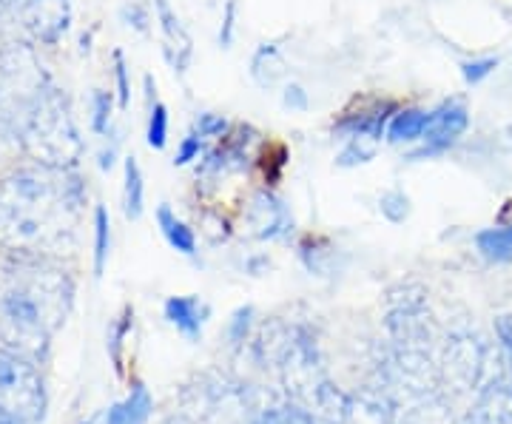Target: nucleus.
<instances>
[{
    "label": "nucleus",
    "mask_w": 512,
    "mask_h": 424,
    "mask_svg": "<svg viewBox=\"0 0 512 424\" xmlns=\"http://www.w3.org/2000/svg\"><path fill=\"white\" fill-rule=\"evenodd\" d=\"M373 160V148L365 146V140H350L345 151L336 157V163L342 168H353V166H365Z\"/></svg>",
    "instance_id": "393cba45"
},
{
    "label": "nucleus",
    "mask_w": 512,
    "mask_h": 424,
    "mask_svg": "<svg viewBox=\"0 0 512 424\" xmlns=\"http://www.w3.org/2000/svg\"><path fill=\"white\" fill-rule=\"evenodd\" d=\"M23 20V26L43 43H55L69 29V0H18L12 6Z\"/></svg>",
    "instance_id": "0eeeda50"
},
{
    "label": "nucleus",
    "mask_w": 512,
    "mask_h": 424,
    "mask_svg": "<svg viewBox=\"0 0 512 424\" xmlns=\"http://www.w3.org/2000/svg\"><path fill=\"white\" fill-rule=\"evenodd\" d=\"M495 69H498V57H476V60L461 63V77H464L467 86H478V83L487 80Z\"/></svg>",
    "instance_id": "5701e85b"
},
{
    "label": "nucleus",
    "mask_w": 512,
    "mask_h": 424,
    "mask_svg": "<svg viewBox=\"0 0 512 424\" xmlns=\"http://www.w3.org/2000/svg\"><path fill=\"white\" fill-rule=\"evenodd\" d=\"M251 316H254V308H239L234 314V322H231V339L234 342H242L245 333H248V325H251Z\"/></svg>",
    "instance_id": "2f4dec72"
},
{
    "label": "nucleus",
    "mask_w": 512,
    "mask_h": 424,
    "mask_svg": "<svg viewBox=\"0 0 512 424\" xmlns=\"http://www.w3.org/2000/svg\"><path fill=\"white\" fill-rule=\"evenodd\" d=\"M157 225H160V231H163L165 242H168L174 251H180L185 257H191V254L197 251V237H194V231H191L168 205H160V208H157Z\"/></svg>",
    "instance_id": "2eb2a0df"
},
{
    "label": "nucleus",
    "mask_w": 512,
    "mask_h": 424,
    "mask_svg": "<svg viewBox=\"0 0 512 424\" xmlns=\"http://www.w3.org/2000/svg\"><path fill=\"white\" fill-rule=\"evenodd\" d=\"M123 20H126L128 26H134L137 32H143V35L148 32V12L143 6H137V3H131V6L123 9Z\"/></svg>",
    "instance_id": "7c9ffc66"
},
{
    "label": "nucleus",
    "mask_w": 512,
    "mask_h": 424,
    "mask_svg": "<svg viewBox=\"0 0 512 424\" xmlns=\"http://www.w3.org/2000/svg\"><path fill=\"white\" fill-rule=\"evenodd\" d=\"M225 131H228V120L222 114H211V111L200 114L194 123V134H200V137H222Z\"/></svg>",
    "instance_id": "bb28decb"
},
{
    "label": "nucleus",
    "mask_w": 512,
    "mask_h": 424,
    "mask_svg": "<svg viewBox=\"0 0 512 424\" xmlns=\"http://www.w3.org/2000/svg\"><path fill=\"white\" fill-rule=\"evenodd\" d=\"M74 285L46 257L18 254L0 271V339L9 351L35 359L49 348L72 311Z\"/></svg>",
    "instance_id": "f03ea898"
},
{
    "label": "nucleus",
    "mask_w": 512,
    "mask_h": 424,
    "mask_svg": "<svg viewBox=\"0 0 512 424\" xmlns=\"http://www.w3.org/2000/svg\"><path fill=\"white\" fill-rule=\"evenodd\" d=\"M242 220H245V228H248V234L254 240H274L288 225V211L274 194L259 191V194H254V200L248 203V211H245Z\"/></svg>",
    "instance_id": "1a4fd4ad"
},
{
    "label": "nucleus",
    "mask_w": 512,
    "mask_h": 424,
    "mask_svg": "<svg viewBox=\"0 0 512 424\" xmlns=\"http://www.w3.org/2000/svg\"><path fill=\"white\" fill-rule=\"evenodd\" d=\"M86 205V185L72 168L40 163L0 180V245L49 257L69 251Z\"/></svg>",
    "instance_id": "f257e3e1"
},
{
    "label": "nucleus",
    "mask_w": 512,
    "mask_h": 424,
    "mask_svg": "<svg viewBox=\"0 0 512 424\" xmlns=\"http://www.w3.org/2000/svg\"><path fill=\"white\" fill-rule=\"evenodd\" d=\"M490 345H484L473 333H453L447 339V348L441 353L439 382L441 388H447L456 396L484 390L493 385L495 379L490 376Z\"/></svg>",
    "instance_id": "20e7f679"
},
{
    "label": "nucleus",
    "mask_w": 512,
    "mask_h": 424,
    "mask_svg": "<svg viewBox=\"0 0 512 424\" xmlns=\"http://www.w3.org/2000/svg\"><path fill=\"white\" fill-rule=\"evenodd\" d=\"M114 83H117V103L120 109L131 106V83H128V66L123 52H114Z\"/></svg>",
    "instance_id": "a878e982"
},
{
    "label": "nucleus",
    "mask_w": 512,
    "mask_h": 424,
    "mask_svg": "<svg viewBox=\"0 0 512 424\" xmlns=\"http://www.w3.org/2000/svg\"><path fill=\"white\" fill-rule=\"evenodd\" d=\"M165 319L177 331H183L188 339H197L202 322H205V308L197 296H171V299H165Z\"/></svg>",
    "instance_id": "f8f14e48"
},
{
    "label": "nucleus",
    "mask_w": 512,
    "mask_h": 424,
    "mask_svg": "<svg viewBox=\"0 0 512 424\" xmlns=\"http://www.w3.org/2000/svg\"><path fill=\"white\" fill-rule=\"evenodd\" d=\"M202 154V137L200 134H188V137H183V143H180V148H177V154H174V166H188V163H194V160H200Z\"/></svg>",
    "instance_id": "cd10ccee"
},
{
    "label": "nucleus",
    "mask_w": 512,
    "mask_h": 424,
    "mask_svg": "<svg viewBox=\"0 0 512 424\" xmlns=\"http://www.w3.org/2000/svg\"><path fill=\"white\" fill-rule=\"evenodd\" d=\"M282 106L288 111H305L308 109V92L302 86H285V94H282Z\"/></svg>",
    "instance_id": "c756f323"
},
{
    "label": "nucleus",
    "mask_w": 512,
    "mask_h": 424,
    "mask_svg": "<svg viewBox=\"0 0 512 424\" xmlns=\"http://www.w3.org/2000/svg\"><path fill=\"white\" fill-rule=\"evenodd\" d=\"M154 6H157V20H160L165 37V57L177 72H185V66L191 60V37L185 32L180 18L174 15V9L168 6V0H154Z\"/></svg>",
    "instance_id": "9d476101"
},
{
    "label": "nucleus",
    "mask_w": 512,
    "mask_h": 424,
    "mask_svg": "<svg viewBox=\"0 0 512 424\" xmlns=\"http://www.w3.org/2000/svg\"><path fill=\"white\" fill-rule=\"evenodd\" d=\"M396 402L382 388H362L348 393L336 424H396Z\"/></svg>",
    "instance_id": "6e6552de"
},
{
    "label": "nucleus",
    "mask_w": 512,
    "mask_h": 424,
    "mask_svg": "<svg viewBox=\"0 0 512 424\" xmlns=\"http://www.w3.org/2000/svg\"><path fill=\"white\" fill-rule=\"evenodd\" d=\"M123 211H126L128 220H140L143 217V208H146V183H143V171L137 157H126L123 163Z\"/></svg>",
    "instance_id": "dca6fc26"
},
{
    "label": "nucleus",
    "mask_w": 512,
    "mask_h": 424,
    "mask_svg": "<svg viewBox=\"0 0 512 424\" xmlns=\"http://www.w3.org/2000/svg\"><path fill=\"white\" fill-rule=\"evenodd\" d=\"M111 251V222L109 211L103 205L94 208V274L103 277L106 271V262H109Z\"/></svg>",
    "instance_id": "6ab92c4d"
},
{
    "label": "nucleus",
    "mask_w": 512,
    "mask_h": 424,
    "mask_svg": "<svg viewBox=\"0 0 512 424\" xmlns=\"http://www.w3.org/2000/svg\"><path fill=\"white\" fill-rule=\"evenodd\" d=\"M478 254L490 262H510L512 259V225L507 228H487L476 237Z\"/></svg>",
    "instance_id": "a211bd4d"
},
{
    "label": "nucleus",
    "mask_w": 512,
    "mask_h": 424,
    "mask_svg": "<svg viewBox=\"0 0 512 424\" xmlns=\"http://www.w3.org/2000/svg\"><path fill=\"white\" fill-rule=\"evenodd\" d=\"M379 208H382V214L387 220L399 225L410 214V200H407L404 191H387V194H382V200H379Z\"/></svg>",
    "instance_id": "b1692460"
},
{
    "label": "nucleus",
    "mask_w": 512,
    "mask_h": 424,
    "mask_svg": "<svg viewBox=\"0 0 512 424\" xmlns=\"http://www.w3.org/2000/svg\"><path fill=\"white\" fill-rule=\"evenodd\" d=\"M251 74L259 86H274L276 80L285 74V60L279 55L274 43H262L259 49L254 52V60H251Z\"/></svg>",
    "instance_id": "f3484780"
},
{
    "label": "nucleus",
    "mask_w": 512,
    "mask_h": 424,
    "mask_svg": "<svg viewBox=\"0 0 512 424\" xmlns=\"http://www.w3.org/2000/svg\"><path fill=\"white\" fill-rule=\"evenodd\" d=\"M234 18H237V0H228V3H225V18H222L220 26L222 49H231V43H234Z\"/></svg>",
    "instance_id": "c85d7f7f"
},
{
    "label": "nucleus",
    "mask_w": 512,
    "mask_h": 424,
    "mask_svg": "<svg viewBox=\"0 0 512 424\" xmlns=\"http://www.w3.org/2000/svg\"><path fill=\"white\" fill-rule=\"evenodd\" d=\"M174 424H194V422H185V419H177V422Z\"/></svg>",
    "instance_id": "f704fd0d"
},
{
    "label": "nucleus",
    "mask_w": 512,
    "mask_h": 424,
    "mask_svg": "<svg viewBox=\"0 0 512 424\" xmlns=\"http://www.w3.org/2000/svg\"><path fill=\"white\" fill-rule=\"evenodd\" d=\"M111 114H114V103L111 94L103 89H94L92 94V131L97 137H111Z\"/></svg>",
    "instance_id": "412c9836"
},
{
    "label": "nucleus",
    "mask_w": 512,
    "mask_h": 424,
    "mask_svg": "<svg viewBox=\"0 0 512 424\" xmlns=\"http://www.w3.org/2000/svg\"><path fill=\"white\" fill-rule=\"evenodd\" d=\"M0 424H15V422H12V419H6V416L0 413Z\"/></svg>",
    "instance_id": "72a5a7b5"
},
{
    "label": "nucleus",
    "mask_w": 512,
    "mask_h": 424,
    "mask_svg": "<svg viewBox=\"0 0 512 424\" xmlns=\"http://www.w3.org/2000/svg\"><path fill=\"white\" fill-rule=\"evenodd\" d=\"M46 410V388L32 359L0 348V413L15 424H35Z\"/></svg>",
    "instance_id": "7ed1b4c3"
},
{
    "label": "nucleus",
    "mask_w": 512,
    "mask_h": 424,
    "mask_svg": "<svg viewBox=\"0 0 512 424\" xmlns=\"http://www.w3.org/2000/svg\"><path fill=\"white\" fill-rule=\"evenodd\" d=\"M114 163H117V143L111 140V146L100 148V154H97V166H100V171H111Z\"/></svg>",
    "instance_id": "473e14b6"
},
{
    "label": "nucleus",
    "mask_w": 512,
    "mask_h": 424,
    "mask_svg": "<svg viewBox=\"0 0 512 424\" xmlns=\"http://www.w3.org/2000/svg\"><path fill=\"white\" fill-rule=\"evenodd\" d=\"M146 143L148 148H154V151H163L165 143H168V109H165L163 103H151Z\"/></svg>",
    "instance_id": "4be33fe9"
},
{
    "label": "nucleus",
    "mask_w": 512,
    "mask_h": 424,
    "mask_svg": "<svg viewBox=\"0 0 512 424\" xmlns=\"http://www.w3.org/2000/svg\"><path fill=\"white\" fill-rule=\"evenodd\" d=\"M427 120H430V111L424 109H402L393 114L390 126H387V140L402 146V143H416L424 137L427 129Z\"/></svg>",
    "instance_id": "ddd939ff"
},
{
    "label": "nucleus",
    "mask_w": 512,
    "mask_h": 424,
    "mask_svg": "<svg viewBox=\"0 0 512 424\" xmlns=\"http://www.w3.org/2000/svg\"><path fill=\"white\" fill-rule=\"evenodd\" d=\"M151 396L143 385L128 393L123 402L111 405L109 416H106V424H146L148 416H151Z\"/></svg>",
    "instance_id": "4468645a"
},
{
    "label": "nucleus",
    "mask_w": 512,
    "mask_h": 424,
    "mask_svg": "<svg viewBox=\"0 0 512 424\" xmlns=\"http://www.w3.org/2000/svg\"><path fill=\"white\" fill-rule=\"evenodd\" d=\"M467 126H470V114H467V106L461 100L441 103L439 109L430 111L427 129H424V137H421V148L410 154V160L441 154L444 148H450L456 143L458 137L467 131Z\"/></svg>",
    "instance_id": "423d86ee"
},
{
    "label": "nucleus",
    "mask_w": 512,
    "mask_h": 424,
    "mask_svg": "<svg viewBox=\"0 0 512 424\" xmlns=\"http://www.w3.org/2000/svg\"><path fill=\"white\" fill-rule=\"evenodd\" d=\"M396 424H453V419H450V410L439 402V396H433L427 402L407 407L404 419Z\"/></svg>",
    "instance_id": "aec40b11"
},
{
    "label": "nucleus",
    "mask_w": 512,
    "mask_h": 424,
    "mask_svg": "<svg viewBox=\"0 0 512 424\" xmlns=\"http://www.w3.org/2000/svg\"><path fill=\"white\" fill-rule=\"evenodd\" d=\"M464 424H512V388L493 382L478 393V402Z\"/></svg>",
    "instance_id": "9b49d317"
},
{
    "label": "nucleus",
    "mask_w": 512,
    "mask_h": 424,
    "mask_svg": "<svg viewBox=\"0 0 512 424\" xmlns=\"http://www.w3.org/2000/svg\"><path fill=\"white\" fill-rule=\"evenodd\" d=\"M387 333L393 348H416L430 351L433 342V325L430 311L424 302V291L416 285H402L390 294L387 305Z\"/></svg>",
    "instance_id": "39448f33"
}]
</instances>
